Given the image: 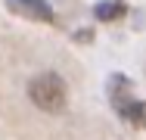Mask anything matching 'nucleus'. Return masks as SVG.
Returning <instances> with one entry per match:
<instances>
[{
    "mask_svg": "<svg viewBox=\"0 0 146 140\" xmlns=\"http://www.w3.org/2000/svg\"><path fill=\"white\" fill-rule=\"evenodd\" d=\"M28 97H31V103L44 112H62L65 109V100H68V87H65V81L59 78L56 72H44V75L31 78Z\"/></svg>",
    "mask_w": 146,
    "mask_h": 140,
    "instance_id": "1",
    "label": "nucleus"
},
{
    "mask_svg": "<svg viewBox=\"0 0 146 140\" xmlns=\"http://www.w3.org/2000/svg\"><path fill=\"white\" fill-rule=\"evenodd\" d=\"M6 9L31 22H53V9L44 0H6Z\"/></svg>",
    "mask_w": 146,
    "mask_h": 140,
    "instance_id": "2",
    "label": "nucleus"
},
{
    "mask_svg": "<svg viewBox=\"0 0 146 140\" xmlns=\"http://www.w3.org/2000/svg\"><path fill=\"white\" fill-rule=\"evenodd\" d=\"M124 13H127V9H124V3H118V0H106V3H96V6H93V16H96L100 22H115Z\"/></svg>",
    "mask_w": 146,
    "mask_h": 140,
    "instance_id": "3",
    "label": "nucleus"
}]
</instances>
